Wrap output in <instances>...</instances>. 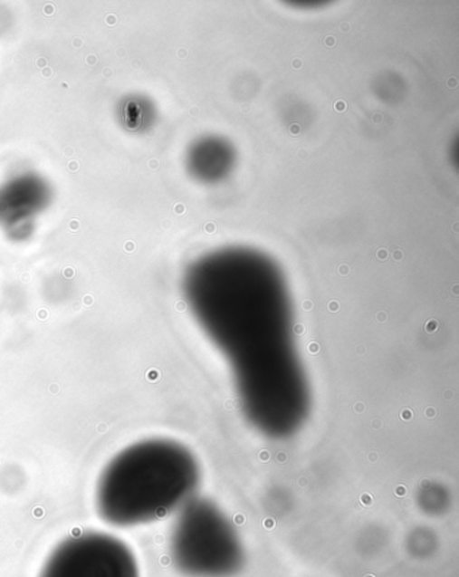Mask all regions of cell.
<instances>
[{
  "instance_id": "cell-5",
  "label": "cell",
  "mask_w": 459,
  "mask_h": 577,
  "mask_svg": "<svg viewBox=\"0 0 459 577\" xmlns=\"http://www.w3.org/2000/svg\"><path fill=\"white\" fill-rule=\"evenodd\" d=\"M51 197L45 181L24 176L0 188V225L18 230L43 211Z\"/></svg>"
},
{
  "instance_id": "cell-10",
  "label": "cell",
  "mask_w": 459,
  "mask_h": 577,
  "mask_svg": "<svg viewBox=\"0 0 459 577\" xmlns=\"http://www.w3.org/2000/svg\"><path fill=\"white\" fill-rule=\"evenodd\" d=\"M450 85H452V87H455V79H452V84Z\"/></svg>"
},
{
  "instance_id": "cell-2",
  "label": "cell",
  "mask_w": 459,
  "mask_h": 577,
  "mask_svg": "<svg viewBox=\"0 0 459 577\" xmlns=\"http://www.w3.org/2000/svg\"><path fill=\"white\" fill-rule=\"evenodd\" d=\"M200 480V464L187 447L148 438L127 447L102 469L96 506L112 526L151 524L196 498Z\"/></svg>"
},
{
  "instance_id": "cell-7",
  "label": "cell",
  "mask_w": 459,
  "mask_h": 577,
  "mask_svg": "<svg viewBox=\"0 0 459 577\" xmlns=\"http://www.w3.org/2000/svg\"><path fill=\"white\" fill-rule=\"evenodd\" d=\"M334 43H336V41H334L333 37H328L326 38V45L328 46H333Z\"/></svg>"
},
{
  "instance_id": "cell-6",
  "label": "cell",
  "mask_w": 459,
  "mask_h": 577,
  "mask_svg": "<svg viewBox=\"0 0 459 577\" xmlns=\"http://www.w3.org/2000/svg\"><path fill=\"white\" fill-rule=\"evenodd\" d=\"M336 110L337 111H345V110H347V104H345V101H337Z\"/></svg>"
},
{
  "instance_id": "cell-1",
  "label": "cell",
  "mask_w": 459,
  "mask_h": 577,
  "mask_svg": "<svg viewBox=\"0 0 459 577\" xmlns=\"http://www.w3.org/2000/svg\"><path fill=\"white\" fill-rule=\"evenodd\" d=\"M204 332L234 371L243 413L271 438H287L305 424L310 389L287 303L270 284L244 278L193 284Z\"/></svg>"
},
{
  "instance_id": "cell-3",
  "label": "cell",
  "mask_w": 459,
  "mask_h": 577,
  "mask_svg": "<svg viewBox=\"0 0 459 577\" xmlns=\"http://www.w3.org/2000/svg\"><path fill=\"white\" fill-rule=\"evenodd\" d=\"M174 522L170 556L174 567L187 577H234L244 567L242 538L223 510L193 498Z\"/></svg>"
},
{
  "instance_id": "cell-9",
  "label": "cell",
  "mask_w": 459,
  "mask_h": 577,
  "mask_svg": "<svg viewBox=\"0 0 459 577\" xmlns=\"http://www.w3.org/2000/svg\"><path fill=\"white\" fill-rule=\"evenodd\" d=\"M301 65H302V63H301V60H295L294 61L295 68H301Z\"/></svg>"
},
{
  "instance_id": "cell-4",
  "label": "cell",
  "mask_w": 459,
  "mask_h": 577,
  "mask_svg": "<svg viewBox=\"0 0 459 577\" xmlns=\"http://www.w3.org/2000/svg\"><path fill=\"white\" fill-rule=\"evenodd\" d=\"M40 577H140L137 557L119 538L85 532L65 538L46 560Z\"/></svg>"
},
{
  "instance_id": "cell-8",
  "label": "cell",
  "mask_w": 459,
  "mask_h": 577,
  "mask_svg": "<svg viewBox=\"0 0 459 577\" xmlns=\"http://www.w3.org/2000/svg\"><path fill=\"white\" fill-rule=\"evenodd\" d=\"M297 131L300 132V126H297V124H294V126H292V134H295V132Z\"/></svg>"
}]
</instances>
